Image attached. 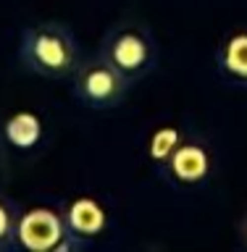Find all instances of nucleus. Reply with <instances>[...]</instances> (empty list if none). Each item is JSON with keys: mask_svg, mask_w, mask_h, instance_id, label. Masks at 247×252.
<instances>
[{"mask_svg": "<svg viewBox=\"0 0 247 252\" xmlns=\"http://www.w3.org/2000/svg\"><path fill=\"white\" fill-rule=\"evenodd\" d=\"M187 134L179 129V126H161V129H155L153 134H150L147 139V158L150 163H153V168L158 171L161 165L169 160V155L181 145V139H184Z\"/></svg>", "mask_w": 247, "mask_h": 252, "instance_id": "9", "label": "nucleus"}, {"mask_svg": "<svg viewBox=\"0 0 247 252\" xmlns=\"http://www.w3.org/2000/svg\"><path fill=\"white\" fill-rule=\"evenodd\" d=\"M61 213H63V220H66L69 231L74 234L84 247H90V244L98 239V236L106 234V228H108L106 208H103L100 200H95V197H90V194L69 200L61 208Z\"/></svg>", "mask_w": 247, "mask_h": 252, "instance_id": "6", "label": "nucleus"}, {"mask_svg": "<svg viewBox=\"0 0 247 252\" xmlns=\"http://www.w3.org/2000/svg\"><path fill=\"white\" fill-rule=\"evenodd\" d=\"M3 250H5V247H3V244H0V252H3Z\"/></svg>", "mask_w": 247, "mask_h": 252, "instance_id": "12", "label": "nucleus"}, {"mask_svg": "<svg viewBox=\"0 0 247 252\" xmlns=\"http://www.w3.org/2000/svg\"><path fill=\"white\" fill-rule=\"evenodd\" d=\"M98 53L132 84L142 82L158 68L161 47L147 21L121 19L103 32Z\"/></svg>", "mask_w": 247, "mask_h": 252, "instance_id": "2", "label": "nucleus"}, {"mask_svg": "<svg viewBox=\"0 0 247 252\" xmlns=\"http://www.w3.org/2000/svg\"><path fill=\"white\" fill-rule=\"evenodd\" d=\"M16 247L27 252H76L87 250L69 231L61 210L53 208H27L16 223Z\"/></svg>", "mask_w": 247, "mask_h": 252, "instance_id": "4", "label": "nucleus"}, {"mask_svg": "<svg viewBox=\"0 0 247 252\" xmlns=\"http://www.w3.org/2000/svg\"><path fill=\"white\" fill-rule=\"evenodd\" d=\"M69 87L71 97L82 108L106 113V110H116L124 105L134 84L95 50L90 55H82L74 74L69 76Z\"/></svg>", "mask_w": 247, "mask_h": 252, "instance_id": "3", "label": "nucleus"}, {"mask_svg": "<svg viewBox=\"0 0 247 252\" xmlns=\"http://www.w3.org/2000/svg\"><path fill=\"white\" fill-rule=\"evenodd\" d=\"M82 47L69 24L47 19L21 29L19 61L42 79H69L82 61Z\"/></svg>", "mask_w": 247, "mask_h": 252, "instance_id": "1", "label": "nucleus"}, {"mask_svg": "<svg viewBox=\"0 0 247 252\" xmlns=\"http://www.w3.org/2000/svg\"><path fill=\"white\" fill-rule=\"evenodd\" d=\"M237 242H240L242 250H247V210L242 213V218L237 220Z\"/></svg>", "mask_w": 247, "mask_h": 252, "instance_id": "11", "label": "nucleus"}, {"mask_svg": "<svg viewBox=\"0 0 247 252\" xmlns=\"http://www.w3.org/2000/svg\"><path fill=\"white\" fill-rule=\"evenodd\" d=\"M21 208L19 202H13L8 194L0 192V244L5 250L16 247V223H19Z\"/></svg>", "mask_w": 247, "mask_h": 252, "instance_id": "10", "label": "nucleus"}, {"mask_svg": "<svg viewBox=\"0 0 247 252\" xmlns=\"http://www.w3.org/2000/svg\"><path fill=\"white\" fill-rule=\"evenodd\" d=\"M216 74L234 90H247V27L229 29L216 47Z\"/></svg>", "mask_w": 247, "mask_h": 252, "instance_id": "7", "label": "nucleus"}, {"mask_svg": "<svg viewBox=\"0 0 247 252\" xmlns=\"http://www.w3.org/2000/svg\"><path fill=\"white\" fill-rule=\"evenodd\" d=\"M45 137V124L35 110H13L0 121V139L16 153H29Z\"/></svg>", "mask_w": 247, "mask_h": 252, "instance_id": "8", "label": "nucleus"}, {"mask_svg": "<svg viewBox=\"0 0 247 252\" xmlns=\"http://www.w3.org/2000/svg\"><path fill=\"white\" fill-rule=\"evenodd\" d=\"M213 165L216 163L211 147L203 139L187 134L181 145L169 155V160L158 168V173L174 189H200L213 176Z\"/></svg>", "mask_w": 247, "mask_h": 252, "instance_id": "5", "label": "nucleus"}]
</instances>
